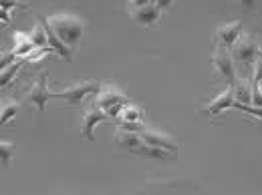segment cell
Instances as JSON below:
<instances>
[{
    "instance_id": "7c38bea8",
    "label": "cell",
    "mask_w": 262,
    "mask_h": 195,
    "mask_svg": "<svg viewBox=\"0 0 262 195\" xmlns=\"http://www.w3.org/2000/svg\"><path fill=\"white\" fill-rule=\"evenodd\" d=\"M38 20L42 22V27H45V31H47V36H49V46L53 48V53H57L61 59H65V61H71V51H69V46H67L65 42L57 36L55 33V29L51 27V22L45 18V16H38Z\"/></svg>"
},
{
    "instance_id": "cb8c5ba5",
    "label": "cell",
    "mask_w": 262,
    "mask_h": 195,
    "mask_svg": "<svg viewBox=\"0 0 262 195\" xmlns=\"http://www.w3.org/2000/svg\"><path fill=\"white\" fill-rule=\"evenodd\" d=\"M16 61H18V57L14 55V51H10V53L2 55V61H0V65H2V68H6V66H10L12 63H16Z\"/></svg>"
},
{
    "instance_id": "484cf974",
    "label": "cell",
    "mask_w": 262,
    "mask_h": 195,
    "mask_svg": "<svg viewBox=\"0 0 262 195\" xmlns=\"http://www.w3.org/2000/svg\"><path fill=\"white\" fill-rule=\"evenodd\" d=\"M154 0H129V10H135V8H141V6H147L151 4Z\"/></svg>"
},
{
    "instance_id": "52a82bcc",
    "label": "cell",
    "mask_w": 262,
    "mask_h": 195,
    "mask_svg": "<svg viewBox=\"0 0 262 195\" xmlns=\"http://www.w3.org/2000/svg\"><path fill=\"white\" fill-rule=\"evenodd\" d=\"M244 34V25L240 20H234L228 25H222L216 31V46H224V48H232V44Z\"/></svg>"
},
{
    "instance_id": "5bb4252c",
    "label": "cell",
    "mask_w": 262,
    "mask_h": 195,
    "mask_svg": "<svg viewBox=\"0 0 262 195\" xmlns=\"http://www.w3.org/2000/svg\"><path fill=\"white\" fill-rule=\"evenodd\" d=\"M115 141H117V145H121V147H125L129 151L137 149L143 143L141 133H133V131H125V129H119L115 133Z\"/></svg>"
},
{
    "instance_id": "8fae6325",
    "label": "cell",
    "mask_w": 262,
    "mask_h": 195,
    "mask_svg": "<svg viewBox=\"0 0 262 195\" xmlns=\"http://www.w3.org/2000/svg\"><path fill=\"white\" fill-rule=\"evenodd\" d=\"M234 89L232 87H228V89H224L218 97L212 99V103L210 105H206L204 107V113L206 115H220L222 111H226V109H230L232 105H234Z\"/></svg>"
},
{
    "instance_id": "277c9868",
    "label": "cell",
    "mask_w": 262,
    "mask_h": 195,
    "mask_svg": "<svg viewBox=\"0 0 262 195\" xmlns=\"http://www.w3.org/2000/svg\"><path fill=\"white\" fill-rule=\"evenodd\" d=\"M212 65L216 66V70L226 79L228 87H234L238 83V75H236V65H234V59L230 55V48L224 46H216L214 55H212Z\"/></svg>"
},
{
    "instance_id": "83f0119b",
    "label": "cell",
    "mask_w": 262,
    "mask_h": 195,
    "mask_svg": "<svg viewBox=\"0 0 262 195\" xmlns=\"http://www.w3.org/2000/svg\"><path fill=\"white\" fill-rule=\"evenodd\" d=\"M0 16H2V22H4V25H8V22H10V14H8V10H6V8H2V14H0Z\"/></svg>"
},
{
    "instance_id": "30bf717a",
    "label": "cell",
    "mask_w": 262,
    "mask_h": 195,
    "mask_svg": "<svg viewBox=\"0 0 262 195\" xmlns=\"http://www.w3.org/2000/svg\"><path fill=\"white\" fill-rule=\"evenodd\" d=\"M160 14H162V10L156 6V2L131 10V18H133L137 25H141V27H154V25L160 20Z\"/></svg>"
},
{
    "instance_id": "ac0fdd59",
    "label": "cell",
    "mask_w": 262,
    "mask_h": 195,
    "mask_svg": "<svg viewBox=\"0 0 262 195\" xmlns=\"http://www.w3.org/2000/svg\"><path fill=\"white\" fill-rule=\"evenodd\" d=\"M23 63H25V59H18L16 63H12L10 66H6V68H2V77H0V85H2V89L14 79V75L18 72V68L23 66Z\"/></svg>"
},
{
    "instance_id": "9a60e30c",
    "label": "cell",
    "mask_w": 262,
    "mask_h": 195,
    "mask_svg": "<svg viewBox=\"0 0 262 195\" xmlns=\"http://www.w3.org/2000/svg\"><path fill=\"white\" fill-rule=\"evenodd\" d=\"M234 99L244 105H252V83L250 81H238L234 87Z\"/></svg>"
},
{
    "instance_id": "f1b7e54d",
    "label": "cell",
    "mask_w": 262,
    "mask_h": 195,
    "mask_svg": "<svg viewBox=\"0 0 262 195\" xmlns=\"http://www.w3.org/2000/svg\"><path fill=\"white\" fill-rule=\"evenodd\" d=\"M240 2H242L244 6H248V8H250V6H254V0H240Z\"/></svg>"
},
{
    "instance_id": "5b68a950",
    "label": "cell",
    "mask_w": 262,
    "mask_h": 195,
    "mask_svg": "<svg viewBox=\"0 0 262 195\" xmlns=\"http://www.w3.org/2000/svg\"><path fill=\"white\" fill-rule=\"evenodd\" d=\"M47 79H49V72H47V70H42V72H40V77H38V81L33 85V89L27 93V101H29V103H33L40 113L45 111L47 101H49V99H53V93H51V91H49V87H47Z\"/></svg>"
},
{
    "instance_id": "ffe728a7",
    "label": "cell",
    "mask_w": 262,
    "mask_h": 195,
    "mask_svg": "<svg viewBox=\"0 0 262 195\" xmlns=\"http://www.w3.org/2000/svg\"><path fill=\"white\" fill-rule=\"evenodd\" d=\"M234 109H238V111H242V113H246V115H252V117H256V119H260L262 121V107H254V105H244V103H238V101H234V105H232Z\"/></svg>"
},
{
    "instance_id": "2e32d148",
    "label": "cell",
    "mask_w": 262,
    "mask_h": 195,
    "mask_svg": "<svg viewBox=\"0 0 262 195\" xmlns=\"http://www.w3.org/2000/svg\"><path fill=\"white\" fill-rule=\"evenodd\" d=\"M119 121H127V123H141L143 121V111L141 107L137 105H131V103H125L121 115H119Z\"/></svg>"
},
{
    "instance_id": "4316f807",
    "label": "cell",
    "mask_w": 262,
    "mask_h": 195,
    "mask_svg": "<svg viewBox=\"0 0 262 195\" xmlns=\"http://www.w3.org/2000/svg\"><path fill=\"white\" fill-rule=\"evenodd\" d=\"M171 2H173V0H156V6H158L160 10H165V8L171 6Z\"/></svg>"
},
{
    "instance_id": "44dd1931",
    "label": "cell",
    "mask_w": 262,
    "mask_h": 195,
    "mask_svg": "<svg viewBox=\"0 0 262 195\" xmlns=\"http://www.w3.org/2000/svg\"><path fill=\"white\" fill-rule=\"evenodd\" d=\"M0 159H2V165L10 163V159H12V143H8V141L0 143Z\"/></svg>"
},
{
    "instance_id": "ba28073f",
    "label": "cell",
    "mask_w": 262,
    "mask_h": 195,
    "mask_svg": "<svg viewBox=\"0 0 262 195\" xmlns=\"http://www.w3.org/2000/svg\"><path fill=\"white\" fill-rule=\"evenodd\" d=\"M95 103H97L103 111H107V109H111L115 105H125L129 101H127V97L121 91H117L115 87H103L97 95H95Z\"/></svg>"
},
{
    "instance_id": "7402d4cb",
    "label": "cell",
    "mask_w": 262,
    "mask_h": 195,
    "mask_svg": "<svg viewBox=\"0 0 262 195\" xmlns=\"http://www.w3.org/2000/svg\"><path fill=\"white\" fill-rule=\"evenodd\" d=\"M250 83H252V85H260L262 83V51H260V57H258L256 63H254V70H252Z\"/></svg>"
},
{
    "instance_id": "4fadbf2b",
    "label": "cell",
    "mask_w": 262,
    "mask_h": 195,
    "mask_svg": "<svg viewBox=\"0 0 262 195\" xmlns=\"http://www.w3.org/2000/svg\"><path fill=\"white\" fill-rule=\"evenodd\" d=\"M131 153H133V155H139V157H145V159H158V161H167L169 155H173V153H169L167 149L154 147V145H149V143H141V145H139L137 149H133Z\"/></svg>"
},
{
    "instance_id": "d6986e66",
    "label": "cell",
    "mask_w": 262,
    "mask_h": 195,
    "mask_svg": "<svg viewBox=\"0 0 262 195\" xmlns=\"http://www.w3.org/2000/svg\"><path fill=\"white\" fill-rule=\"evenodd\" d=\"M20 111V105L18 103H6L2 105V115H0V125H6L12 117H16V113Z\"/></svg>"
},
{
    "instance_id": "6da1fadb",
    "label": "cell",
    "mask_w": 262,
    "mask_h": 195,
    "mask_svg": "<svg viewBox=\"0 0 262 195\" xmlns=\"http://www.w3.org/2000/svg\"><path fill=\"white\" fill-rule=\"evenodd\" d=\"M49 22L67 46H75L85 33V22L75 14H55L49 18Z\"/></svg>"
},
{
    "instance_id": "3957f363",
    "label": "cell",
    "mask_w": 262,
    "mask_h": 195,
    "mask_svg": "<svg viewBox=\"0 0 262 195\" xmlns=\"http://www.w3.org/2000/svg\"><path fill=\"white\" fill-rule=\"evenodd\" d=\"M101 87L95 81H87V83H73L69 85L67 89L59 91V93H53V99H63L69 105H77L81 101H85L87 97H95Z\"/></svg>"
},
{
    "instance_id": "d4e9b609",
    "label": "cell",
    "mask_w": 262,
    "mask_h": 195,
    "mask_svg": "<svg viewBox=\"0 0 262 195\" xmlns=\"http://www.w3.org/2000/svg\"><path fill=\"white\" fill-rule=\"evenodd\" d=\"M0 6H2V8H6V10H10V8H16V6H23V8H27V4H25V2H20V0H0Z\"/></svg>"
},
{
    "instance_id": "4dcf8cb0",
    "label": "cell",
    "mask_w": 262,
    "mask_h": 195,
    "mask_svg": "<svg viewBox=\"0 0 262 195\" xmlns=\"http://www.w3.org/2000/svg\"><path fill=\"white\" fill-rule=\"evenodd\" d=\"M154 2H156V0H154Z\"/></svg>"
},
{
    "instance_id": "9c48e42d",
    "label": "cell",
    "mask_w": 262,
    "mask_h": 195,
    "mask_svg": "<svg viewBox=\"0 0 262 195\" xmlns=\"http://www.w3.org/2000/svg\"><path fill=\"white\" fill-rule=\"evenodd\" d=\"M141 139H143V143H149V145H154V147L167 149V151H169V153H173V155L178 153V143H176L169 135H165V133L143 129L141 131Z\"/></svg>"
},
{
    "instance_id": "e0dca14e",
    "label": "cell",
    "mask_w": 262,
    "mask_h": 195,
    "mask_svg": "<svg viewBox=\"0 0 262 195\" xmlns=\"http://www.w3.org/2000/svg\"><path fill=\"white\" fill-rule=\"evenodd\" d=\"M31 40L36 48H51L49 46V36H47V31L42 27V22L38 20V25L34 27V31L31 33Z\"/></svg>"
},
{
    "instance_id": "7a4b0ae2",
    "label": "cell",
    "mask_w": 262,
    "mask_h": 195,
    "mask_svg": "<svg viewBox=\"0 0 262 195\" xmlns=\"http://www.w3.org/2000/svg\"><path fill=\"white\" fill-rule=\"evenodd\" d=\"M230 55L234 59V65H236V70L240 68H248V66H254L256 59L260 57V46L258 42L248 36V34H242L230 48Z\"/></svg>"
},
{
    "instance_id": "f546056e",
    "label": "cell",
    "mask_w": 262,
    "mask_h": 195,
    "mask_svg": "<svg viewBox=\"0 0 262 195\" xmlns=\"http://www.w3.org/2000/svg\"><path fill=\"white\" fill-rule=\"evenodd\" d=\"M258 89H260V93H262V83H260V85H258Z\"/></svg>"
},
{
    "instance_id": "603a6c76",
    "label": "cell",
    "mask_w": 262,
    "mask_h": 195,
    "mask_svg": "<svg viewBox=\"0 0 262 195\" xmlns=\"http://www.w3.org/2000/svg\"><path fill=\"white\" fill-rule=\"evenodd\" d=\"M119 129L133 131V133H141L145 127H143V123H127V121H119Z\"/></svg>"
},
{
    "instance_id": "8992f818",
    "label": "cell",
    "mask_w": 262,
    "mask_h": 195,
    "mask_svg": "<svg viewBox=\"0 0 262 195\" xmlns=\"http://www.w3.org/2000/svg\"><path fill=\"white\" fill-rule=\"evenodd\" d=\"M107 119H109V115L99 107L97 103H93V105L85 111V115H83V131H81V135H83L85 139L93 141V139H95V135H93L95 125L103 123V121H107Z\"/></svg>"
}]
</instances>
